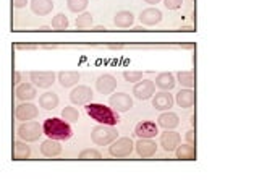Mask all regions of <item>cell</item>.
<instances>
[{"mask_svg":"<svg viewBox=\"0 0 259 180\" xmlns=\"http://www.w3.org/2000/svg\"><path fill=\"white\" fill-rule=\"evenodd\" d=\"M85 109H86V114L89 115L91 119L96 120L97 124L112 125V127L120 124L119 112L112 109L110 106H104L101 102H87L85 104Z\"/></svg>","mask_w":259,"mask_h":180,"instance_id":"cell-1","label":"cell"},{"mask_svg":"<svg viewBox=\"0 0 259 180\" xmlns=\"http://www.w3.org/2000/svg\"><path fill=\"white\" fill-rule=\"evenodd\" d=\"M43 132L47 138H52V140H57V141H67L73 135L72 125L60 117L45 119L43 124Z\"/></svg>","mask_w":259,"mask_h":180,"instance_id":"cell-2","label":"cell"},{"mask_svg":"<svg viewBox=\"0 0 259 180\" xmlns=\"http://www.w3.org/2000/svg\"><path fill=\"white\" fill-rule=\"evenodd\" d=\"M119 138V132L115 127L112 125H102L99 124L97 127H94L91 132V140L97 146H104V144H110L114 140Z\"/></svg>","mask_w":259,"mask_h":180,"instance_id":"cell-3","label":"cell"},{"mask_svg":"<svg viewBox=\"0 0 259 180\" xmlns=\"http://www.w3.org/2000/svg\"><path fill=\"white\" fill-rule=\"evenodd\" d=\"M16 133H18V138L23 141H38L41 136L44 135L43 132V125H39L38 122L34 120H28V122H23V124L18 127V130H16Z\"/></svg>","mask_w":259,"mask_h":180,"instance_id":"cell-4","label":"cell"},{"mask_svg":"<svg viewBox=\"0 0 259 180\" xmlns=\"http://www.w3.org/2000/svg\"><path fill=\"white\" fill-rule=\"evenodd\" d=\"M134 149V143L131 138H117L110 143V148H109V153L112 158H117V159H125L128 156H131Z\"/></svg>","mask_w":259,"mask_h":180,"instance_id":"cell-5","label":"cell"},{"mask_svg":"<svg viewBox=\"0 0 259 180\" xmlns=\"http://www.w3.org/2000/svg\"><path fill=\"white\" fill-rule=\"evenodd\" d=\"M92 96L94 92L89 86L80 85V86H75L72 92H70V101H72L73 106H85V104L92 101Z\"/></svg>","mask_w":259,"mask_h":180,"instance_id":"cell-6","label":"cell"},{"mask_svg":"<svg viewBox=\"0 0 259 180\" xmlns=\"http://www.w3.org/2000/svg\"><path fill=\"white\" fill-rule=\"evenodd\" d=\"M29 80L36 88L47 90L57 81V75L54 72H31L29 73Z\"/></svg>","mask_w":259,"mask_h":180,"instance_id":"cell-7","label":"cell"},{"mask_svg":"<svg viewBox=\"0 0 259 180\" xmlns=\"http://www.w3.org/2000/svg\"><path fill=\"white\" fill-rule=\"evenodd\" d=\"M109 106L117 112H128L133 107V99L127 92H115V94L110 96Z\"/></svg>","mask_w":259,"mask_h":180,"instance_id":"cell-8","label":"cell"},{"mask_svg":"<svg viewBox=\"0 0 259 180\" xmlns=\"http://www.w3.org/2000/svg\"><path fill=\"white\" fill-rule=\"evenodd\" d=\"M156 92V85L151 80H139L136 85L133 86V94L134 97H138L141 101H146L149 97L154 96Z\"/></svg>","mask_w":259,"mask_h":180,"instance_id":"cell-9","label":"cell"},{"mask_svg":"<svg viewBox=\"0 0 259 180\" xmlns=\"http://www.w3.org/2000/svg\"><path fill=\"white\" fill-rule=\"evenodd\" d=\"M38 115H39V109H38L36 104H33L31 101L21 102L15 110V117H16V120H20V122L33 120V119H36Z\"/></svg>","mask_w":259,"mask_h":180,"instance_id":"cell-10","label":"cell"},{"mask_svg":"<svg viewBox=\"0 0 259 180\" xmlns=\"http://www.w3.org/2000/svg\"><path fill=\"white\" fill-rule=\"evenodd\" d=\"M134 149L139 154V158L149 159L157 153V144L152 138H139V141L134 143Z\"/></svg>","mask_w":259,"mask_h":180,"instance_id":"cell-11","label":"cell"},{"mask_svg":"<svg viewBox=\"0 0 259 180\" xmlns=\"http://www.w3.org/2000/svg\"><path fill=\"white\" fill-rule=\"evenodd\" d=\"M173 101L181 109H190L196 104V92L193 88H183L180 90V92H176V97Z\"/></svg>","mask_w":259,"mask_h":180,"instance_id":"cell-12","label":"cell"},{"mask_svg":"<svg viewBox=\"0 0 259 180\" xmlns=\"http://www.w3.org/2000/svg\"><path fill=\"white\" fill-rule=\"evenodd\" d=\"M115 88H117V80H115L114 75H110V73L101 75L96 81V90H97V92H101L102 96L114 92Z\"/></svg>","mask_w":259,"mask_h":180,"instance_id":"cell-13","label":"cell"},{"mask_svg":"<svg viewBox=\"0 0 259 180\" xmlns=\"http://www.w3.org/2000/svg\"><path fill=\"white\" fill-rule=\"evenodd\" d=\"M173 96L170 94L167 91H161V92H154V96H152V107L161 110H170V107L173 106Z\"/></svg>","mask_w":259,"mask_h":180,"instance_id":"cell-14","label":"cell"},{"mask_svg":"<svg viewBox=\"0 0 259 180\" xmlns=\"http://www.w3.org/2000/svg\"><path fill=\"white\" fill-rule=\"evenodd\" d=\"M134 133H136L138 138H154L157 136L159 129H157L156 122L143 120V122H138L136 127H134Z\"/></svg>","mask_w":259,"mask_h":180,"instance_id":"cell-15","label":"cell"},{"mask_svg":"<svg viewBox=\"0 0 259 180\" xmlns=\"http://www.w3.org/2000/svg\"><path fill=\"white\" fill-rule=\"evenodd\" d=\"M181 141V136H180V133H176V132H172V130H167V132H164L162 135H161V146L164 151H175V148L178 146Z\"/></svg>","mask_w":259,"mask_h":180,"instance_id":"cell-16","label":"cell"},{"mask_svg":"<svg viewBox=\"0 0 259 180\" xmlns=\"http://www.w3.org/2000/svg\"><path fill=\"white\" fill-rule=\"evenodd\" d=\"M16 99L21 101V102H26V101H33L34 97L38 96V91H36V86L31 85V83H20L16 86Z\"/></svg>","mask_w":259,"mask_h":180,"instance_id":"cell-17","label":"cell"},{"mask_svg":"<svg viewBox=\"0 0 259 180\" xmlns=\"http://www.w3.org/2000/svg\"><path fill=\"white\" fill-rule=\"evenodd\" d=\"M161 20H162V11L154 7L146 8L139 13V21L146 26H154L157 23H161Z\"/></svg>","mask_w":259,"mask_h":180,"instance_id":"cell-18","label":"cell"},{"mask_svg":"<svg viewBox=\"0 0 259 180\" xmlns=\"http://www.w3.org/2000/svg\"><path fill=\"white\" fill-rule=\"evenodd\" d=\"M178 124H180L178 115H176L175 112H170V110H164V112L159 115V119H157V125L162 127V129H166V130L176 129Z\"/></svg>","mask_w":259,"mask_h":180,"instance_id":"cell-19","label":"cell"},{"mask_svg":"<svg viewBox=\"0 0 259 180\" xmlns=\"http://www.w3.org/2000/svg\"><path fill=\"white\" fill-rule=\"evenodd\" d=\"M175 83H176L175 75L170 73V72L159 73L157 77H156V81H154V85H156L161 91H170V90H173Z\"/></svg>","mask_w":259,"mask_h":180,"instance_id":"cell-20","label":"cell"},{"mask_svg":"<svg viewBox=\"0 0 259 180\" xmlns=\"http://www.w3.org/2000/svg\"><path fill=\"white\" fill-rule=\"evenodd\" d=\"M175 156L176 159L180 161H194L196 159V148H194V144H178V146L175 148Z\"/></svg>","mask_w":259,"mask_h":180,"instance_id":"cell-21","label":"cell"},{"mask_svg":"<svg viewBox=\"0 0 259 180\" xmlns=\"http://www.w3.org/2000/svg\"><path fill=\"white\" fill-rule=\"evenodd\" d=\"M41 153H43L45 158H55L62 153V144L57 140H52V138H47V140L41 144Z\"/></svg>","mask_w":259,"mask_h":180,"instance_id":"cell-22","label":"cell"},{"mask_svg":"<svg viewBox=\"0 0 259 180\" xmlns=\"http://www.w3.org/2000/svg\"><path fill=\"white\" fill-rule=\"evenodd\" d=\"M31 10L34 15L45 16L54 10V2L52 0H31Z\"/></svg>","mask_w":259,"mask_h":180,"instance_id":"cell-23","label":"cell"},{"mask_svg":"<svg viewBox=\"0 0 259 180\" xmlns=\"http://www.w3.org/2000/svg\"><path fill=\"white\" fill-rule=\"evenodd\" d=\"M133 23H134V15L128 10H122L114 16V25L117 28H123V30H125V28L131 26Z\"/></svg>","mask_w":259,"mask_h":180,"instance_id":"cell-24","label":"cell"},{"mask_svg":"<svg viewBox=\"0 0 259 180\" xmlns=\"http://www.w3.org/2000/svg\"><path fill=\"white\" fill-rule=\"evenodd\" d=\"M57 81L60 83L63 88H72L80 81V73L78 72H60L57 75Z\"/></svg>","mask_w":259,"mask_h":180,"instance_id":"cell-25","label":"cell"},{"mask_svg":"<svg viewBox=\"0 0 259 180\" xmlns=\"http://www.w3.org/2000/svg\"><path fill=\"white\" fill-rule=\"evenodd\" d=\"M39 106L45 109V110H54L57 109L58 106V96L55 94V92H44V94L39 96Z\"/></svg>","mask_w":259,"mask_h":180,"instance_id":"cell-26","label":"cell"},{"mask_svg":"<svg viewBox=\"0 0 259 180\" xmlns=\"http://www.w3.org/2000/svg\"><path fill=\"white\" fill-rule=\"evenodd\" d=\"M31 156V148L29 144H26V141H16L15 143V148H13V159L16 161H23V159H28Z\"/></svg>","mask_w":259,"mask_h":180,"instance_id":"cell-27","label":"cell"},{"mask_svg":"<svg viewBox=\"0 0 259 180\" xmlns=\"http://www.w3.org/2000/svg\"><path fill=\"white\" fill-rule=\"evenodd\" d=\"M175 80L183 86V88H194L196 86V75L194 72H178Z\"/></svg>","mask_w":259,"mask_h":180,"instance_id":"cell-28","label":"cell"},{"mask_svg":"<svg viewBox=\"0 0 259 180\" xmlns=\"http://www.w3.org/2000/svg\"><path fill=\"white\" fill-rule=\"evenodd\" d=\"M75 25L78 30H89V28L92 26V15L87 13V11H83V13H80L78 16H76Z\"/></svg>","mask_w":259,"mask_h":180,"instance_id":"cell-29","label":"cell"},{"mask_svg":"<svg viewBox=\"0 0 259 180\" xmlns=\"http://www.w3.org/2000/svg\"><path fill=\"white\" fill-rule=\"evenodd\" d=\"M70 26V21L67 18V15H63V13H58L55 15L54 18H52V28L57 31H63V30H67V28Z\"/></svg>","mask_w":259,"mask_h":180,"instance_id":"cell-30","label":"cell"},{"mask_svg":"<svg viewBox=\"0 0 259 180\" xmlns=\"http://www.w3.org/2000/svg\"><path fill=\"white\" fill-rule=\"evenodd\" d=\"M62 119H63V120H67L68 124H75V122H78V119H80V112H78V109L73 107V106L65 107V109L62 110Z\"/></svg>","mask_w":259,"mask_h":180,"instance_id":"cell-31","label":"cell"},{"mask_svg":"<svg viewBox=\"0 0 259 180\" xmlns=\"http://www.w3.org/2000/svg\"><path fill=\"white\" fill-rule=\"evenodd\" d=\"M87 3H89L87 0H67V7L73 13H83L87 8Z\"/></svg>","mask_w":259,"mask_h":180,"instance_id":"cell-32","label":"cell"},{"mask_svg":"<svg viewBox=\"0 0 259 180\" xmlns=\"http://www.w3.org/2000/svg\"><path fill=\"white\" fill-rule=\"evenodd\" d=\"M80 159H102V154L99 153L97 149H92V148H87V149H83L78 156Z\"/></svg>","mask_w":259,"mask_h":180,"instance_id":"cell-33","label":"cell"},{"mask_svg":"<svg viewBox=\"0 0 259 180\" xmlns=\"http://www.w3.org/2000/svg\"><path fill=\"white\" fill-rule=\"evenodd\" d=\"M123 78L128 83H138L139 80H143V73L141 72H123Z\"/></svg>","mask_w":259,"mask_h":180,"instance_id":"cell-34","label":"cell"},{"mask_svg":"<svg viewBox=\"0 0 259 180\" xmlns=\"http://www.w3.org/2000/svg\"><path fill=\"white\" fill-rule=\"evenodd\" d=\"M164 5L169 10H178L183 5V0H164Z\"/></svg>","mask_w":259,"mask_h":180,"instance_id":"cell-35","label":"cell"},{"mask_svg":"<svg viewBox=\"0 0 259 180\" xmlns=\"http://www.w3.org/2000/svg\"><path fill=\"white\" fill-rule=\"evenodd\" d=\"M185 140L190 144H196V130H188L185 135Z\"/></svg>","mask_w":259,"mask_h":180,"instance_id":"cell-36","label":"cell"},{"mask_svg":"<svg viewBox=\"0 0 259 180\" xmlns=\"http://www.w3.org/2000/svg\"><path fill=\"white\" fill-rule=\"evenodd\" d=\"M28 3V0H11V5L13 8H25Z\"/></svg>","mask_w":259,"mask_h":180,"instance_id":"cell-37","label":"cell"},{"mask_svg":"<svg viewBox=\"0 0 259 180\" xmlns=\"http://www.w3.org/2000/svg\"><path fill=\"white\" fill-rule=\"evenodd\" d=\"M23 78H25V75H23L21 72H16V73H15V83H16V85L23 83Z\"/></svg>","mask_w":259,"mask_h":180,"instance_id":"cell-38","label":"cell"},{"mask_svg":"<svg viewBox=\"0 0 259 180\" xmlns=\"http://www.w3.org/2000/svg\"><path fill=\"white\" fill-rule=\"evenodd\" d=\"M146 3H149V5H157L159 2H161V0H144Z\"/></svg>","mask_w":259,"mask_h":180,"instance_id":"cell-39","label":"cell"},{"mask_svg":"<svg viewBox=\"0 0 259 180\" xmlns=\"http://www.w3.org/2000/svg\"><path fill=\"white\" fill-rule=\"evenodd\" d=\"M190 122H191V125L194 127V125H196V117H194V115H191V120Z\"/></svg>","mask_w":259,"mask_h":180,"instance_id":"cell-40","label":"cell"}]
</instances>
